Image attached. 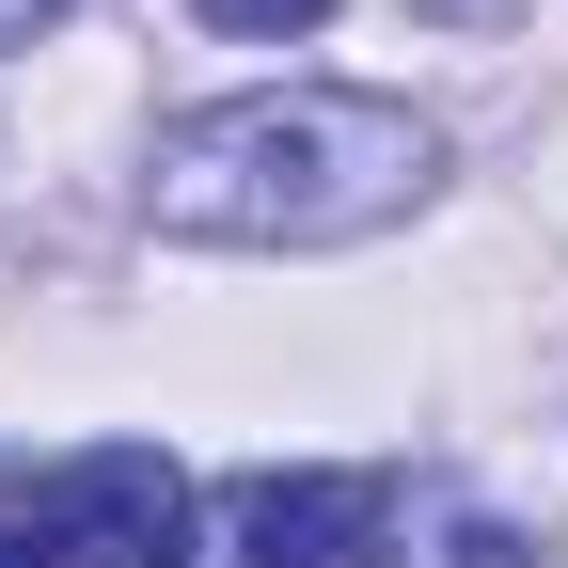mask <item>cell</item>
<instances>
[{
	"instance_id": "obj_1",
	"label": "cell",
	"mask_w": 568,
	"mask_h": 568,
	"mask_svg": "<svg viewBox=\"0 0 568 568\" xmlns=\"http://www.w3.org/2000/svg\"><path fill=\"white\" fill-rule=\"evenodd\" d=\"M426 174H443L426 111L301 80V95H222V111L159 126L142 222L159 237H222V253H332V237H379Z\"/></svg>"
},
{
	"instance_id": "obj_2",
	"label": "cell",
	"mask_w": 568,
	"mask_h": 568,
	"mask_svg": "<svg viewBox=\"0 0 568 568\" xmlns=\"http://www.w3.org/2000/svg\"><path fill=\"white\" fill-rule=\"evenodd\" d=\"M63 552H95V568H174L190 552V474L159 443H95V458H63V489L32 506Z\"/></svg>"
},
{
	"instance_id": "obj_3",
	"label": "cell",
	"mask_w": 568,
	"mask_h": 568,
	"mask_svg": "<svg viewBox=\"0 0 568 568\" xmlns=\"http://www.w3.org/2000/svg\"><path fill=\"white\" fill-rule=\"evenodd\" d=\"M395 521V474H253L237 489V568H364Z\"/></svg>"
},
{
	"instance_id": "obj_4",
	"label": "cell",
	"mask_w": 568,
	"mask_h": 568,
	"mask_svg": "<svg viewBox=\"0 0 568 568\" xmlns=\"http://www.w3.org/2000/svg\"><path fill=\"white\" fill-rule=\"evenodd\" d=\"M426 568H521V537H506V521H474V506H458L443 537H426Z\"/></svg>"
},
{
	"instance_id": "obj_5",
	"label": "cell",
	"mask_w": 568,
	"mask_h": 568,
	"mask_svg": "<svg viewBox=\"0 0 568 568\" xmlns=\"http://www.w3.org/2000/svg\"><path fill=\"white\" fill-rule=\"evenodd\" d=\"M205 17H222V32H316L332 0H205Z\"/></svg>"
},
{
	"instance_id": "obj_6",
	"label": "cell",
	"mask_w": 568,
	"mask_h": 568,
	"mask_svg": "<svg viewBox=\"0 0 568 568\" xmlns=\"http://www.w3.org/2000/svg\"><path fill=\"white\" fill-rule=\"evenodd\" d=\"M0 568H63V537H48V521L17 506V521H0Z\"/></svg>"
},
{
	"instance_id": "obj_7",
	"label": "cell",
	"mask_w": 568,
	"mask_h": 568,
	"mask_svg": "<svg viewBox=\"0 0 568 568\" xmlns=\"http://www.w3.org/2000/svg\"><path fill=\"white\" fill-rule=\"evenodd\" d=\"M48 17H63V0H0V48H32V32H48Z\"/></svg>"
},
{
	"instance_id": "obj_8",
	"label": "cell",
	"mask_w": 568,
	"mask_h": 568,
	"mask_svg": "<svg viewBox=\"0 0 568 568\" xmlns=\"http://www.w3.org/2000/svg\"><path fill=\"white\" fill-rule=\"evenodd\" d=\"M426 17H458V32H489V17H506V0H426Z\"/></svg>"
}]
</instances>
